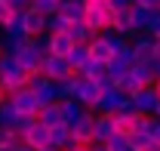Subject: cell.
<instances>
[{
  "label": "cell",
  "instance_id": "6da1fadb",
  "mask_svg": "<svg viewBox=\"0 0 160 151\" xmlns=\"http://www.w3.org/2000/svg\"><path fill=\"white\" fill-rule=\"evenodd\" d=\"M114 3H89V0H83V16H80V22L89 28V31H96L99 34L102 28H108L111 25V19H114Z\"/></svg>",
  "mask_w": 160,
  "mask_h": 151
},
{
  "label": "cell",
  "instance_id": "7a4b0ae2",
  "mask_svg": "<svg viewBox=\"0 0 160 151\" xmlns=\"http://www.w3.org/2000/svg\"><path fill=\"white\" fill-rule=\"evenodd\" d=\"M28 83V71L19 68V62L12 56H6V53H0V86L6 90V93H16Z\"/></svg>",
  "mask_w": 160,
  "mask_h": 151
},
{
  "label": "cell",
  "instance_id": "3957f363",
  "mask_svg": "<svg viewBox=\"0 0 160 151\" xmlns=\"http://www.w3.org/2000/svg\"><path fill=\"white\" fill-rule=\"evenodd\" d=\"M31 93L37 96L40 105H49V102H59V83L56 80H49V77H43L40 71L34 74H28V83H25Z\"/></svg>",
  "mask_w": 160,
  "mask_h": 151
},
{
  "label": "cell",
  "instance_id": "277c9868",
  "mask_svg": "<svg viewBox=\"0 0 160 151\" xmlns=\"http://www.w3.org/2000/svg\"><path fill=\"white\" fill-rule=\"evenodd\" d=\"M123 99H126V96L111 83V86L99 90V99H96V105H92L89 111H92V114H114V111L120 108V102H123Z\"/></svg>",
  "mask_w": 160,
  "mask_h": 151
},
{
  "label": "cell",
  "instance_id": "5b68a950",
  "mask_svg": "<svg viewBox=\"0 0 160 151\" xmlns=\"http://www.w3.org/2000/svg\"><path fill=\"white\" fill-rule=\"evenodd\" d=\"M92 117H96V114L86 111V108L80 111V117L71 123V127H68L71 142H77V145H89V142H92Z\"/></svg>",
  "mask_w": 160,
  "mask_h": 151
},
{
  "label": "cell",
  "instance_id": "8992f818",
  "mask_svg": "<svg viewBox=\"0 0 160 151\" xmlns=\"http://www.w3.org/2000/svg\"><path fill=\"white\" fill-rule=\"evenodd\" d=\"M40 74L59 83V80H65V77L71 74V65L65 62V56H43V62H40Z\"/></svg>",
  "mask_w": 160,
  "mask_h": 151
},
{
  "label": "cell",
  "instance_id": "52a82bcc",
  "mask_svg": "<svg viewBox=\"0 0 160 151\" xmlns=\"http://www.w3.org/2000/svg\"><path fill=\"white\" fill-rule=\"evenodd\" d=\"M9 102L16 105V111H19V114H37L40 111L37 96L31 93L28 86H22V90H16V93H9Z\"/></svg>",
  "mask_w": 160,
  "mask_h": 151
},
{
  "label": "cell",
  "instance_id": "ba28073f",
  "mask_svg": "<svg viewBox=\"0 0 160 151\" xmlns=\"http://www.w3.org/2000/svg\"><path fill=\"white\" fill-rule=\"evenodd\" d=\"M71 99H77L80 105L89 111V108L96 105V99H99V83H96V80H86V77H80L77 86H74V96H71Z\"/></svg>",
  "mask_w": 160,
  "mask_h": 151
},
{
  "label": "cell",
  "instance_id": "9c48e42d",
  "mask_svg": "<svg viewBox=\"0 0 160 151\" xmlns=\"http://www.w3.org/2000/svg\"><path fill=\"white\" fill-rule=\"evenodd\" d=\"M22 145H31V148H46V145H49V127H43L40 120H34L28 130L22 133Z\"/></svg>",
  "mask_w": 160,
  "mask_h": 151
},
{
  "label": "cell",
  "instance_id": "30bf717a",
  "mask_svg": "<svg viewBox=\"0 0 160 151\" xmlns=\"http://www.w3.org/2000/svg\"><path fill=\"white\" fill-rule=\"evenodd\" d=\"M129 99H132V105H136V114H154V105H157L154 86H139Z\"/></svg>",
  "mask_w": 160,
  "mask_h": 151
},
{
  "label": "cell",
  "instance_id": "8fae6325",
  "mask_svg": "<svg viewBox=\"0 0 160 151\" xmlns=\"http://www.w3.org/2000/svg\"><path fill=\"white\" fill-rule=\"evenodd\" d=\"M129 49H132L136 62H148V59H154V37L142 31V34H136L129 40Z\"/></svg>",
  "mask_w": 160,
  "mask_h": 151
},
{
  "label": "cell",
  "instance_id": "7c38bea8",
  "mask_svg": "<svg viewBox=\"0 0 160 151\" xmlns=\"http://www.w3.org/2000/svg\"><path fill=\"white\" fill-rule=\"evenodd\" d=\"M12 59L19 62V68H25L28 74H34V71H40V62H43V59H40L37 53H34V49L28 46V43H25V46H22V49H19V53H16Z\"/></svg>",
  "mask_w": 160,
  "mask_h": 151
},
{
  "label": "cell",
  "instance_id": "4fadbf2b",
  "mask_svg": "<svg viewBox=\"0 0 160 151\" xmlns=\"http://www.w3.org/2000/svg\"><path fill=\"white\" fill-rule=\"evenodd\" d=\"M22 25H25V34L28 37H34V34H43L46 28V16H40V13H34V9H25L22 13Z\"/></svg>",
  "mask_w": 160,
  "mask_h": 151
},
{
  "label": "cell",
  "instance_id": "5bb4252c",
  "mask_svg": "<svg viewBox=\"0 0 160 151\" xmlns=\"http://www.w3.org/2000/svg\"><path fill=\"white\" fill-rule=\"evenodd\" d=\"M148 19H151V9L129 3V28H132V34H142L148 28Z\"/></svg>",
  "mask_w": 160,
  "mask_h": 151
},
{
  "label": "cell",
  "instance_id": "9a60e30c",
  "mask_svg": "<svg viewBox=\"0 0 160 151\" xmlns=\"http://www.w3.org/2000/svg\"><path fill=\"white\" fill-rule=\"evenodd\" d=\"M46 46H49V56H68V49L74 43L65 31H59V34H46Z\"/></svg>",
  "mask_w": 160,
  "mask_h": 151
},
{
  "label": "cell",
  "instance_id": "2e32d148",
  "mask_svg": "<svg viewBox=\"0 0 160 151\" xmlns=\"http://www.w3.org/2000/svg\"><path fill=\"white\" fill-rule=\"evenodd\" d=\"M111 133H114L111 114H96V117H92V142H105Z\"/></svg>",
  "mask_w": 160,
  "mask_h": 151
},
{
  "label": "cell",
  "instance_id": "e0dca14e",
  "mask_svg": "<svg viewBox=\"0 0 160 151\" xmlns=\"http://www.w3.org/2000/svg\"><path fill=\"white\" fill-rule=\"evenodd\" d=\"M65 34L71 37V43H89V40L96 37V31H89V28H86V25H83L80 19H77V22H68Z\"/></svg>",
  "mask_w": 160,
  "mask_h": 151
},
{
  "label": "cell",
  "instance_id": "ac0fdd59",
  "mask_svg": "<svg viewBox=\"0 0 160 151\" xmlns=\"http://www.w3.org/2000/svg\"><path fill=\"white\" fill-rule=\"evenodd\" d=\"M65 62L71 65V71H80V68H83V65L89 62V49H86V43H74V46L68 49Z\"/></svg>",
  "mask_w": 160,
  "mask_h": 151
},
{
  "label": "cell",
  "instance_id": "d6986e66",
  "mask_svg": "<svg viewBox=\"0 0 160 151\" xmlns=\"http://www.w3.org/2000/svg\"><path fill=\"white\" fill-rule=\"evenodd\" d=\"M59 111H62V123H65V127H71V123L80 117L83 105H80L77 99H62V102H59Z\"/></svg>",
  "mask_w": 160,
  "mask_h": 151
},
{
  "label": "cell",
  "instance_id": "ffe728a7",
  "mask_svg": "<svg viewBox=\"0 0 160 151\" xmlns=\"http://www.w3.org/2000/svg\"><path fill=\"white\" fill-rule=\"evenodd\" d=\"M37 120L43 123V127H56V123H62V111H59V102L40 105V111H37Z\"/></svg>",
  "mask_w": 160,
  "mask_h": 151
},
{
  "label": "cell",
  "instance_id": "44dd1931",
  "mask_svg": "<svg viewBox=\"0 0 160 151\" xmlns=\"http://www.w3.org/2000/svg\"><path fill=\"white\" fill-rule=\"evenodd\" d=\"M56 13H62L65 19H71V22H77L83 16V0H59V9Z\"/></svg>",
  "mask_w": 160,
  "mask_h": 151
},
{
  "label": "cell",
  "instance_id": "7402d4cb",
  "mask_svg": "<svg viewBox=\"0 0 160 151\" xmlns=\"http://www.w3.org/2000/svg\"><path fill=\"white\" fill-rule=\"evenodd\" d=\"M68 139H71V133H68L65 123L49 127V148H65V145H68Z\"/></svg>",
  "mask_w": 160,
  "mask_h": 151
},
{
  "label": "cell",
  "instance_id": "603a6c76",
  "mask_svg": "<svg viewBox=\"0 0 160 151\" xmlns=\"http://www.w3.org/2000/svg\"><path fill=\"white\" fill-rule=\"evenodd\" d=\"M77 74L86 77V80H102V77H108V74H105V62H96V59H89Z\"/></svg>",
  "mask_w": 160,
  "mask_h": 151
},
{
  "label": "cell",
  "instance_id": "cb8c5ba5",
  "mask_svg": "<svg viewBox=\"0 0 160 151\" xmlns=\"http://www.w3.org/2000/svg\"><path fill=\"white\" fill-rule=\"evenodd\" d=\"M68 22H71V19H65L62 13H49L43 28H46V34H59V31H65V28H68Z\"/></svg>",
  "mask_w": 160,
  "mask_h": 151
},
{
  "label": "cell",
  "instance_id": "d4e9b609",
  "mask_svg": "<svg viewBox=\"0 0 160 151\" xmlns=\"http://www.w3.org/2000/svg\"><path fill=\"white\" fill-rule=\"evenodd\" d=\"M111 123H114V133H120V136H129V133H132V117H129V114L114 111L111 114Z\"/></svg>",
  "mask_w": 160,
  "mask_h": 151
},
{
  "label": "cell",
  "instance_id": "484cf974",
  "mask_svg": "<svg viewBox=\"0 0 160 151\" xmlns=\"http://www.w3.org/2000/svg\"><path fill=\"white\" fill-rule=\"evenodd\" d=\"M28 9H34L40 16H49V13L59 9V0H28Z\"/></svg>",
  "mask_w": 160,
  "mask_h": 151
},
{
  "label": "cell",
  "instance_id": "4316f807",
  "mask_svg": "<svg viewBox=\"0 0 160 151\" xmlns=\"http://www.w3.org/2000/svg\"><path fill=\"white\" fill-rule=\"evenodd\" d=\"M16 105H12V102H9V99H6V102H3V105H0V123H3V127H12V120H16Z\"/></svg>",
  "mask_w": 160,
  "mask_h": 151
},
{
  "label": "cell",
  "instance_id": "83f0119b",
  "mask_svg": "<svg viewBox=\"0 0 160 151\" xmlns=\"http://www.w3.org/2000/svg\"><path fill=\"white\" fill-rule=\"evenodd\" d=\"M0 145H12L16 148V145H22V136L12 127H0Z\"/></svg>",
  "mask_w": 160,
  "mask_h": 151
},
{
  "label": "cell",
  "instance_id": "f1b7e54d",
  "mask_svg": "<svg viewBox=\"0 0 160 151\" xmlns=\"http://www.w3.org/2000/svg\"><path fill=\"white\" fill-rule=\"evenodd\" d=\"M34 120H37V114H16V120H12V130L22 136V133L28 130V127H31Z\"/></svg>",
  "mask_w": 160,
  "mask_h": 151
},
{
  "label": "cell",
  "instance_id": "f546056e",
  "mask_svg": "<svg viewBox=\"0 0 160 151\" xmlns=\"http://www.w3.org/2000/svg\"><path fill=\"white\" fill-rule=\"evenodd\" d=\"M108 151H120V148H126V136H120V133H111L105 142H102Z\"/></svg>",
  "mask_w": 160,
  "mask_h": 151
},
{
  "label": "cell",
  "instance_id": "4dcf8cb0",
  "mask_svg": "<svg viewBox=\"0 0 160 151\" xmlns=\"http://www.w3.org/2000/svg\"><path fill=\"white\" fill-rule=\"evenodd\" d=\"M145 34H151L154 40H160V13H157V9H151V19H148V28H145Z\"/></svg>",
  "mask_w": 160,
  "mask_h": 151
},
{
  "label": "cell",
  "instance_id": "1f68e13d",
  "mask_svg": "<svg viewBox=\"0 0 160 151\" xmlns=\"http://www.w3.org/2000/svg\"><path fill=\"white\" fill-rule=\"evenodd\" d=\"M12 16H16V9H12V3H9V0H0V28H3L6 22L12 19Z\"/></svg>",
  "mask_w": 160,
  "mask_h": 151
},
{
  "label": "cell",
  "instance_id": "d6a6232c",
  "mask_svg": "<svg viewBox=\"0 0 160 151\" xmlns=\"http://www.w3.org/2000/svg\"><path fill=\"white\" fill-rule=\"evenodd\" d=\"M136 6H145V9H157V3L160 0H132Z\"/></svg>",
  "mask_w": 160,
  "mask_h": 151
},
{
  "label": "cell",
  "instance_id": "836d02e7",
  "mask_svg": "<svg viewBox=\"0 0 160 151\" xmlns=\"http://www.w3.org/2000/svg\"><path fill=\"white\" fill-rule=\"evenodd\" d=\"M86 151H108V148H105L102 142H89V145H86Z\"/></svg>",
  "mask_w": 160,
  "mask_h": 151
},
{
  "label": "cell",
  "instance_id": "e575fe53",
  "mask_svg": "<svg viewBox=\"0 0 160 151\" xmlns=\"http://www.w3.org/2000/svg\"><path fill=\"white\" fill-rule=\"evenodd\" d=\"M151 139H157V142H160V120H154V130H151Z\"/></svg>",
  "mask_w": 160,
  "mask_h": 151
},
{
  "label": "cell",
  "instance_id": "d590c367",
  "mask_svg": "<svg viewBox=\"0 0 160 151\" xmlns=\"http://www.w3.org/2000/svg\"><path fill=\"white\" fill-rule=\"evenodd\" d=\"M145 151H160V142H157V139H151V142H148V148H145Z\"/></svg>",
  "mask_w": 160,
  "mask_h": 151
},
{
  "label": "cell",
  "instance_id": "8d00e7d4",
  "mask_svg": "<svg viewBox=\"0 0 160 151\" xmlns=\"http://www.w3.org/2000/svg\"><path fill=\"white\" fill-rule=\"evenodd\" d=\"M6 99H9V93H6V90H3V86H0V105H3V102H6Z\"/></svg>",
  "mask_w": 160,
  "mask_h": 151
},
{
  "label": "cell",
  "instance_id": "74e56055",
  "mask_svg": "<svg viewBox=\"0 0 160 151\" xmlns=\"http://www.w3.org/2000/svg\"><path fill=\"white\" fill-rule=\"evenodd\" d=\"M154 59H160V40H154Z\"/></svg>",
  "mask_w": 160,
  "mask_h": 151
},
{
  "label": "cell",
  "instance_id": "f35d334b",
  "mask_svg": "<svg viewBox=\"0 0 160 151\" xmlns=\"http://www.w3.org/2000/svg\"><path fill=\"white\" fill-rule=\"evenodd\" d=\"M151 86H154V93H157V99H160V77L154 80V83H151Z\"/></svg>",
  "mask_w": 160,
  "mask_h": 151
},
{
  "label": "cell",
  "instance_id": "ab89813d",
  "mask_svg": "<svg viewBox=\"0 0 160 151\" xmlns=\"http://www.w3.org/2000/svg\"><path fill=\"white\" fill-rule=\"evenodd\" d=\"M154 117L160 120V99H157V105H154Z\"/></svg>",
  "mask_w": 160,
  "mask_h": 151
},
{
  "label": "cell",
  "instance_id": "60d3db41",
  "mask_svg": "<svg viewBox=\"0 0 160 151\" xmlns=\"http://www.w3.org/2000/svg\"><path fill=\"white\" fill-rule=\"evenodd\" d=\"M0 151H16V148H12V145H0Z\"/></svg>",
  "mask_w": 160,
  "mask_h": 151
},
{
  "label": "cell",
  "instance_id": "b9f144b4",
  "mask_svg": "<svg viewBox=\"0 0 160 151\" xmlns=\"http://www.w3.org/2000/svg\"><path fill=\"white\" fill-rule=\"evenodd\" d=\"M59 151H74V148H71V139H68V145H65V148H59Z\"/></svg>",
  "mask_w": 160,
  "mask_h": 151
},
{
  "label": "cell",
  "instance_id": "7bdbcfd3",
  "mask_svg": "<svg viewBox=\"0 0 160 151\" xmlns=\"http://www.w3.org/2000/svg\"><path fill=\"white\" fill-rule=\"evenodd\" d=\"M89 3H111V0H89Z\"/></svg>",
  "mask_w": 160,
  "mask_h": 151
},
{
  "label": "cell",
  "instance_id": "ee69618b",
  "mask_svg": "<svg viewBox=\"0 0 160 151\" xmlns=\"http://www.w3.org/2000/svg\"><path fill=\"white\" fill-rule=\"evenodd\" d=\"M157 77H160V59H157Z\"/></svg>",
  "mask_w": 160,
  "mask_h": 151
},
{
  "label": "cell",
  "instance_id": "f6af8a7d",
  "mask_svg": "<svg viewBox=\"0 0 160 151\" xmlns=\"http://www.w3.org/2000/svg\"><path fill=\"white\" fill-rule=\"evenodd\" d=\"M120 151H132V148H129V145H126V148H120Z\"/></svg>",
  "mask_w": 160,
  "mask_h": 151
},
{
  "label": "cell",
  "instance_id": "bcb514c9",
  "mask_svg": "<svg viewBox=\"0 0 160 151\" xmlns=\"http://www.w3.org/2000/svg\"><path fill=\"white\" fill-rule=\"evenodd\" d=\"M157 13H160V3H157Z\"/></svg>",
  "mask_w": 160,
  "mask_h": 151
},
{
  "label": "cell",
  "instance_id": "7dc6e473",
  "mask_svg": "<svg viewBox=\"0 0 160 151\" xmlns=\"http://www.w3.org/2000/svg\"><path fill=\"white\" fill-rule=\"evenodd\" d=\"M0 127H3V123H0Z\"/></svg>",
  "mask_w": 160,
  "mask_h": 151
}]
</instances>
